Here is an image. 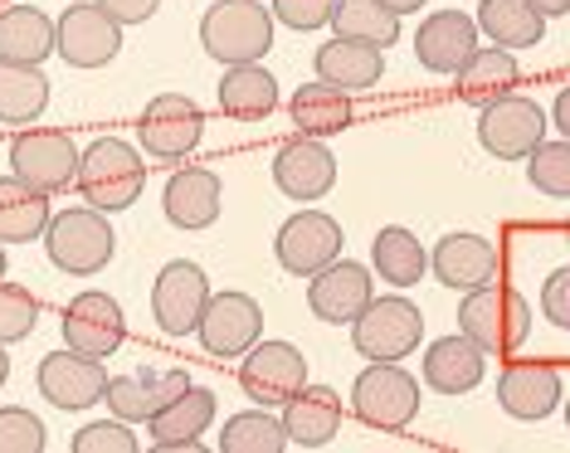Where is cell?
<instances>
[{"label": "cell", "mask_w": 570, "mask_h": 453, "mask_svg": "<svg viewBox=\"0 0 570 453\" xmlns=\"http://www.w3.org/2000/svg\"><path fill=\"white\" fill-rule=\"evenodd\" d=\"M459 332L469 336L483 356H508L531 336V303L512 283H483V288L463 293L459 303Z\"/></svg>", "instance_id": "1"}, {"label": "cell", "mask_w": 570, "mask_h": 453, "mask_svg": "<svg viewBox=\"0 0 570 453\" xmlns=\"http://www.w3.org/2000/svg\"><path fill=\"white\" fill-rule=\"evenodd\" d=\"M205 55L229 63H258L274 49V10L264 0H215L200 16Z\"/></svg>", "instance_id": "2"}, {"label": "cell", "mask_w": 570, "mask_h": 453, "mask_svg": "<svg viewBox=\"0 0 570 453\" xmlns=\"http://www.w3.org/2000/svg\"><path fill=\"white\" fill-rule=\"evenodd\" d=\"M79 196L102 215H118L147 190V161L137 157L127 141L102 137L88 151H79Z\"/></svg>", "instance_id": "3"}, {"label": "cell", "mask_w": 570, "mask_h": 453, "mask_svg": "<svg viewBox=\"0 0 570 453\" xmlns=\"http://www.w3.org/2000/svg\"><path fill=\"white\" fill-rule=\"evenodd\" d=\"M45 249H49V264L63 268L73 278H94L112 264L118 254V235H112L108 215L94 210V205H79V210H63V215H49L45 225Z\"/></svg>", "instance_id": "4"}, {"label": "cell", "mask_w": 570, "mask_h": 453, "mask_svg": "<svg viewBox=\"0 0 570 453\" xmlns=\"http://www.w3.org/2000/svg\"><path fill=\"white\" fill-rule=\"evenodd\" d=\"M352 410L371 430L400 434L420 414V381L410 371H400V361H371L352 385Z\"/></svg>", "instance_id": "5"}, {"label": "cell", "mask_w": 570, "mask_h": 453, "mask_svg": "<svg viewBox=\"0 0 570 453\" xmlns=\"http://www.w3.org/2000/svg\"><path fill=\"white\" fill-rule=\"evenodd\" d=\"M424 336V317L410 297H371L352 322V342L366 361H405Z\"/></svg>", "instance_id": "6"}, {"label": "cell", "mask_w": 570, "mask_h": 453, "mask_svg": "<svg viewBox=\"0 0 570 453\" xmlns=\"http://www.w3.org/2000/svg\"><path fill=\"white\" fill-rule=\"evenodd\" d=\"M10 176L45 190V196H59V190H69V180L79 176V147H73V137L59 132V127H30V132H20L16 147H10Z\"/></svg>", "instance_id": "7"}, {"label": "cell", "mask_w": 570, "mask_h": 453, "mask_svg": "<svg viewBox=\"0 0 570 453\" xmlns=\"http://www.w3.org/2000/svg\"><path fill=\"white\" fill-rule=\"evenodd\" d=\"M200 132H205V112L196 108V98H186V93L151 98L137 122L141 151H147L151 161H186L190 151L200 147Z\"/></svg>", "instance_id": "8"}, {"label": "cell", "mask_w": 570, "mask_h": 453, "mask_svg": "<svg viewBox=\"0 0 570 453\" xmlns=\"http://www.w3.org/2000/svg\"><path fill=\"white\" fill-rule=\"evenodd\" d=\"M239 385L254 405L274 410L307 385V356L293 342H254L239 361Z\"/></svg>", "instance_id": "9"}, {"label": "cell", "mask_w": 570, "mask_h": 453, "mask_svg": "<svg viewBox=\"0 0 570 453\" xmlns=\"http://www.w3.org/2000/svg\"><path fill=\"white\" fill-rule=\"evenodd\" d=\"M478 141H483V151H492L498 161H522L527 151H537L541 141H547V112L522 93H508L483 108Z\"/></svg>", "instance_id": "10"}, {"label": "cell", "mask_w": 570, "mask_h": 453, "mask_svg": "<svg viewBox=\"0 0 570 453\" xmlns=\"http://www.w3.org/2000/svg\"><path fill=\"white\" fill-rule=\"evenodd\" d=\"M205 303H210V278H205V268L190 264V258H171L157 274V283H151V317H157V327L166 336L196 332Z\"/></svg>", "instance_id": "11"}, {"label": "cell", "mask_w": 570, "mask_h": 453, "mask_svg": "<svg viewBox=\"0 0 570 453\" xmlns=\"http://www.w3.org/2000/svg\"><path fill=\"white\" fill-rule=\"evenodd\" d=\"M342 244H346V235L327 210H297L293 219H283L274 254L293 278H313L317 268H327L332 258H342Z\"/></svg>", "instance_id": "12"}, {"label": "cell", "mask_w": 570, "mask_h": 453, "mask_svg": "<svg viewBox=\"0 0 570 453\" xmlns=\"http://www.w3.org/2000/svg\"><path fill=\"white\" fill-rule=\"evenodd\" d=\"M196 336L210 356H244L264 336V307L249 293H210Z\"/></svg>", "instance_id": "13"}, {"label": "cell", "mask_w": 570, "mask_h": 453, "mask_svg": "<svg viewBox=\"0 0 570 453\" xmlns=\"http://www.w3.org/2000/svg\"><path fill=\"white\" fill-rule=\"evenodd\" d=\"M122 49V24L108 20L98 6H69L55 20V55L73 69H102Z\"/></svg>", "instance_id": "14"}, {"label": "cell", "mask_w": 570, "mask_h": 453, "mask_svg": "<svg viewBox=\"0 0 570 453\" xmlns=\"http://www.w3.org/2000/svg\"><path fill=\"white\" fill-rule=\"evenodd\" d=\"M63 346L69 352H79V356H112L122 346V336H127V317H122V307H118V297H108V293H79L69 307H63Z\"/></svg>", "instance_id": "15"}, {"label": "cell", "mask_w": 570, "mask_h": 453, "mask_svg": "<svg viewBox=\"0 0 570 453\" xmlns=\"http://www.w3.org/2000/svg\"><path fill=\"white\" fill-rule=\"evenodd\" d=\"M371 297H375L371 274L361 264H352V258H332L307 283V307H313L317 322H332V327H352Z\"/></svg>", "instance_id": "16"}, {"label": "cell", "mask_w": 570, "mask_h": 453, "mask_svg": "<svg viewBox=\"0 0 570 453\" xmlns=\"http://www.w3.org/2000/svg\"><path fill=\"white\" fill-rule=\"evenodd\" d=\"M566 385L561 371L547 366V361H512L508 371L498 375V405L512 414V420H547L561 405Z\"/></svg>", "instance_id": "17"}, {"label": "cell", "mask_w": 570, "mask_h": 453, "mask_svg": "<svg viewBox=\"0 0 570 453\" xmlns=\"http://www.w3.org/2000/svg\"><path fill=\"white\" fill-rule=\"evenodd\" d=\"M274 186L288 200H322L336 186V157L317 137H293L274 157Z\"/></svg>", "instance_id": "18"}, {"label": "cell", "mask_w": 570, "mask_h": 453, "mask_svg": "<svg viewBox=\"0 0 570 453\" xmlns=\"http://www.w3.org/2000/svg\"><path fill=\"white\" fill-rule=\"evenodd\" d=\"M102 385H108L102 361L79 356V352H69V346L40 361V395L55 410H88V405H98Z\"/></svg>", "instance_id": "19"}, {"label": "cell", "mask_w": 570, "mask_h": 453, "mask_svg": "<svg viewBox=\"0 0 570 453\" xmlns=\"http://www.w3.org/2000/svg\"><path fill=\"white\" fill-rule=\"evenodd\" d=\"M430 268H434V278L444 283V288L473 293V288H483V283L498 278V249H492L483 235L453 229V235H444V239L434 244Z\"/></svg>", "instance_id": "20"}, {"label": "cell", "mask_w": 570, "mask_h": 453, "mask_svg": "<svg viewBox=\"0 0 570 453\" xmlns=\"http://www.w3.org/2000/svg\"><path fill=\"white\" fill-rule=\"evenodd\" d=\"M283 434L297 449H327L342 434V395L332 385H303L283 400Z\"/></svg>", "instance_id": "21"}, {"label": "cell", "mask_w": 570, "mask_h": 453, "mask_svg": "<svg viewBox=\"0 0 570 453\" xmlns=\"http://www.w3.org/2000/svg\"><path fill=\"white\" fill-rule=\"evenodd\" d=\"M186 385H190L186 371H137V375H112V381L102 385V400H108V410L118 414V420L147 424L151 414L161 405H171Z\"/></svg>", "instance_id": "22"}, {"label": "cell", "mask_w": 570, "mask_h": 453, "mask_svg": "<svg viewBox=\"0 0 570 453\" xmlns=\"http://www.w3.org/2000/svg\"><path fill=\"white\" fill-rule=\"evenodd\" d=\"M215 424V391H200V385H186L171 405H161L157 414L147 420V434L161 453H176V449H190L200 453V434Z\"/></svg>", "instance_id": "23"}, {"label": "cell", "mask_w": 570, "mask_h": 453, "mask_svg": "<svg viewBox=\"0 0 570 453\" xmlns=\"http://www.w3.org/2000/svg\"><path fill=\"white\" fill-rule=\"evenodd\" d=\"M478 49V24L463 10H434L414 35V59L430 73H459V63Z\"/></svg>", "instance_id": "24"}, {"label": "cell", "mask_w": 570, "mask_h": 453, "mask_svg": "<svg viewBox=\"0 0 570 453\" xmlns=\"http://www.w3.org/2000/svg\"><path fill=\"white\" fill-rule=\"evenodd\" d=\"M166 219L176 229H210L219 219V205H225V190H219V176L205 171V166H186L166 180Z\"/></svg>", "instance_id": "25"}, {"label": "cell", "mask_w": 570, "mask_h": 453, "mask_svg": "<svg viewBox=\"0 0 570 453\" xmlns=\"http://www.w3.org/2000/svg\"><path fill=\"white\" fill-rule=\"evenodd\" d=\"M488 371V356L478 352L469 336H439V342L424 352V385L439 395H469L478 391V381H483Z\"/></svg>", "instance_id": "26"}, {"label": "cell", "mask_w": 570, "mask_h": 453, "mask_svg": "<svg viewBox=\"0 0 570 453\" xmlns=\"http://www.w3.org/2000/svg\"><path fill=\"white\" fill-rule=\"evenodd\" d=\"M385 73V49L361 45V40H342L336 35L332 45L317 49V83L342 88V93H361V88H375Z\"/></svg>", "instance_id": "27"}, {"label": "cell", "mask_w": 570, "mask_h": 453, "mask_svg": "<svg viewBox=\"0 0 570 453\" xmlns=\"http://www.w3.org/2000/svg\"><path fill=\"white\" fill-rule=\"evenodd\" d=\"M459 98L473 102V108H488V102L508 98L517 79H522V69H517V55L512 49H498V45H478L469 59L459 63Z\"/></svg>", "instance_id": "28"}, {"label": "cell", "mask_w": 570, "mask_h": 453, "mask_svg": "<svg viewBox=\"0 0 570 453\" xmlns=\"http://www.w3.org/2000/svg\"><path fill=\"white\" fill-rule=\"evenodd\" d=\"M225 118L235 122H264L268 112L278 108V79L264 69V63H229L225 79L215 88Z\"/></svg>", "instance_id": "29"}, {"label": "cell", "mask_w": 570, "mask_h": 453, "mask_svg": "<svg viewBox=\"0 0 570 453\" xmlns=\"http://www.w3.org/2000/svg\"><path fill=\"white\" fill-rule=\"evenodd\" d=\"M478 35H488L498 49H537L547 35V16L531 0H483L478 6Z\"/></svg>", "instance_id": "30"}, {"label": "cell", "mask_w": 570, "mask_h": 453, "mask_svg": "<svg viewBox=\"0 0 570 453\" xmlns=\"http://www.w3.org/2000/svg\"><path fill=\"white\" fill-rule=\"evenodd\" d=\"M55 55V20L40 6H10L0 10V59L45 63Z\"/></svg>", "instance_id": "31"}, {"label": "cell", "mask_w": 570, "mask_h": 453, "mask_svg": "<svg viewBox=\"0 0 570 453\" xmlns=\"http://www.w3.org/2000/svg\"><path fill=\"white\" fill-rule=\"evenodd\" d=\"M293 122H297V137H336L352 127V98L342 93V88H327V83H303L293 93Z\"/></svg>", "instance_id": "32"}, {"label": "cell", "mask_w": 570, "mask_h": 453, "mask_svg": "<svg viewBox=\"0 0 570 453\" xmlns=\"http://www.w3.org/2000/svg\"><path fill=\"white\" fill-rule=\"evenodd\" d=\"M371 264L391 288H414V283L430 274V254H424V244L405 225H385L371 239Z\"/></svg>", "instance_id": "33"}, {"label": "cell", "mask_w": 570, "mask_h": 453, "mask_svg": "<svg viewBox=\"0 0 570 453\" xmlns=\"http://www.w3.org/2000/svg\"><path fill=\"white\" fill-rule=\"evenodd\" d=\"M49 196L35 186H24V180L6 176L0 180V244H30L45 235L49 225Z\"/></svg>", "instance_id": "34"}, {"label": "cell", "mask_w": 570, "mask_h": 453, "mask_svg": "<svg viewBox=\"0 0 570 453\" xmlns=\"http://www.w3.org/2000/svg\"><path fill=\"white\" fill-rule=\"evenodd\" d=\"M49 108V79L40 63L0 59V122H35Z\"/></svg>", "instance_id": "35"}, {"label": "cell", "mask_w": 570, "mask_h": 453, "mask_svg": "<svg viewBox=\"0 0 570 453\" xmlns=\"http://www.w3.org/2000/svg\"><path fill=\"white\" fill-rule=\"evenodd\" d=\"M332 24L342 40H361V45H375V49H391L400 40V16L385 10L381 0H336Z\"/></svg>", "instance_id": "36"}, {"label": "cell", "mask_w": 570, "mask_h": 453, "mask_svg": "<svg viewBox=\"0 0 570 453\" xmlns=\"http://www.w3.org/2000/svg\"><path fill=\"white\" fill-rule=\"evenodd\" d=\"M283 449H288V434L264 405L229 414L225 434H219V453H283Z\"/></svg>", "instance_id": "37"}, {"label": "cell", "mask_w": 570, "mask_h": 453, "mask_svg": "<svg viewBox=\"0 0 570 453\" xmlns=\"http://www.w3.org/2000/svg\"><path fill=\"white\" fill-rule=\"evenodd\" d=\"M527 180L551 200H566L570 196V141L556 137V141H541L537 151H527Z\"/></svg>", "instance_id": "38"}, {"label": "cell", "mask_w": 570, "mask_h": 453, "mask_svg": "<svg viewBox=\"0 0 570 453\" xmlns=\"http://www.w3.org/2000/svg\"><path fill=\"white\" fill-rule=\"evenodd\" d=\"M35 322H40V303L30 297V288L0 278V346L24 342L35 332Z\"/></svg>", "instance_id": "39"}, {"label": "cell", "mask_w": 570, "mask_h": 453, "mask_svg": "<svg viewBox=\"0 0 570 453\" xmlns=\"http://www.w3.org/2000/svg\"><path fill=\"white\" fill-rule=\"evenodd\" d=\"M45 424L30 410L6 405L0 410V453H45Z\"/></svg>", "instance_id": "40"}, {"label": "cell", "mask_w": 570, "mask_h": 453, "mask_svg": "<svg viewBox=\"0 0 570 453\" xmlns=\"http://www.w3.org/2000/svg\"><path fill=\"white\" fill-rule=\"evenodd\" d=\"M73 453H137V434L127 420H102L73 434Z\"/></svg>", "instance_id": "41"}, {"label": "cell", "mask_w": 570, "mask_h": 453, "mask_svg": "<svg viewBox=\"0 0 570 453\" xmlns=\"http://www.w3.org/2000/svg\"><path fill=\"white\" fill-rule=\"evenodd\" d=\"M332 6L336 0H268V10H274V20H283L288 30H322V24H332Z\"/></svg>", "instance_id": "42"}, {"label": "cell", "mask_w": 570, "mask_h": 453, "mask_svg": "<svg viewBox=\"0 0 570 453\" xmlns=\"http://www.w3.org/2000/svg\"><path fill=\"white\" fill-rule=\"evenodd\" d=\"M541 307H547V317L556 322V327H570V268H556V274L547 278Z\"/></svg>", "instance_id": "43"}, {"label": "cell", "mask_w": 570, "mask_h": 453, "mask_svg": "<svg viewBox=\"0 0 570 453\" xmlns=\"http://www.w3.org/2000/svg\"><path fill=\"white\" fill-rule=\"evenodd\" d=\"M94 6L108 20H118V24H147L151 16H157L161 0H94Z\"/></svg>", "instance_id": "44"}, {"label": "cell", "mask_w": 570, "mask_h": 453, "mask_svg": "<svg viewBox=\"0 0 570 453\" xmlns=\"http://www.w3.org/2000/svg\"><path fill=\"white\" fill-rule=\"evenodd\" d=\"M551 127H556V132H570V93H566V88H561V93H556V108H551Z\"/></svg>", "instance_id": "45"}, {"label": "cell", "mask_w": 570, "mask_h": 453, "mask_svg": "<svg viewBox=\"0 0 570 453\" xmlns=\"http://www.w3.org/2000/svg\"><path fill=\"white\" fill-rule=\"evenodd\" d=\"M531 6H537L541 16L551 20V16H566V10H570V0H531Z\"/></svg>", "instance_id": "46"}, {"label": "cell", "mask_w": 570, "mask_h": 453, "mask_svg": "<svg viewBox=\"0 0 570 453\" xmlns=\"http://www.w3.org/2000/svg\"><path fill=\"white\" fill-rule=\"evenodd\" d=\"M381 6H385V10H395V16H410V10H420L424 0H381Z\"/></svg>", "instance_id": "47"}, {"label": "cell", "mask_w": 570, "mask_h": 453, "mask_svg": "<svg viewBox=\"0 0 570 453\" xmlns=\"http://www.w3.org/2000/svg\"><path fill=\"white\" fill-rule=\"evenodd\" d=\"M6 375H10V356H6V346H0V385H6Z\"/></svg>", "instance_id": "48"}, {"label": "cell", "mask_w": 570, "mask_h": 453, "mask_svg": "<svg viewBox=\"0 0 570 453\" xmlns=\"http://www.w3.org/2000/svg\"><path fill=\"white\" fill-rule=\"evenodd\" d=\"M0 278H6V244H0Z\"/></svg>", "instance_id": "49"}]
</instances>
